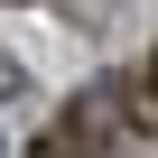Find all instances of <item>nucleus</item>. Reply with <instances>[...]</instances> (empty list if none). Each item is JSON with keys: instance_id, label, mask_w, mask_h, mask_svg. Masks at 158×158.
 I'll list each match as a JSON object with an SVG mask.
<instances>
[{"instance_id": "obj_1", "label": "nucleus", "mask_w": 158, "mask_h": 158, "mask_svg": "<svg viewBox=\"0 0 158 158\" xmlns=\"http://www.w3.org/2000/svg\"><path fill=\"white\" fill-rule=\"evenodd\" d=\"M149 121H158V56H149Z\"/></svg>"}]
</instances>
